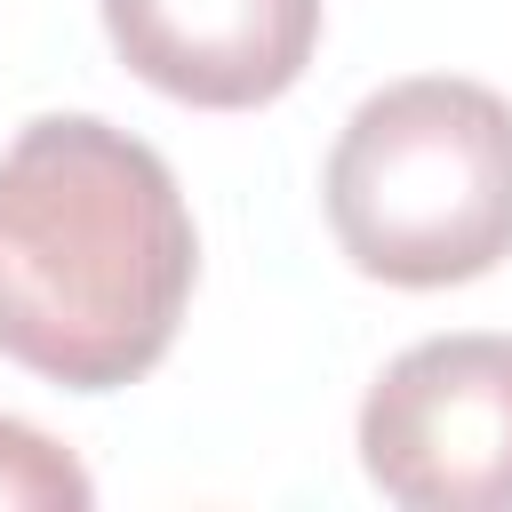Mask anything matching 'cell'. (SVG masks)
Listing matches in <instances>:
<instances>
[{
	"label": "cell",
	"mask_w": 512,
	"mask_h": 512,
	"mask_svg": "<svg viewBox=\"0 0 512 512\" xmlns=\"http://www.w3.org/2000/svg\"><path fill=\"white\" fill-rule=\"evenodd\" d=\"M192 272V208L144 136L48 112L0 152V352L16 368L64 392L152 376Z\"/></svg>",
	"instance_id": "1"
},
{
	"label": "cell",
	"mask_w": 512,
	"mask_h": 512,
	"mask_svg": "<svg viewBox=\"0 0 512 512\" xmlns=\"http://www.w3.org/2000/svg\"><path fill=\"white\" fill-rule=\"evenodd\" d=\"M336 248L384 288H456L512 256V104L416 72L376 88L320 176Z\"/></svg>",
	"instance_id": "2"
},
{
	"label": "cell",
	"mask_w": 512,
	"mask_h": 512,
	"mask_svg": "<svg viewBox=\"0 0 512 512\" xmlns=\"http://www.w3.org/2000/svg\"><path fill=\"white\" fill-rule=\"evenodd\" d=\"M360 464L408 512H512V336H424L360 400Z\"/></svg>",
	"instance_id": "3"
},
{
	"label": "cell",
	"mask_w": 512,
	"mask_h": 512,
	"mask_svg": "<svg viewBox=\"0 0 512 512\" xmlns=\"http://www.w3.org/2000/svg\"><path fill=\"white\" fill-rule=\"evenodd\" d=\"M104 32L160 96L248 112L304 80L320 48V0H104Z\"/></svg>",
	"instance_id": "4"
},
{
	"label": "cell",
	"mask_w": 512,
	"mask_h": 512,
	"mask_svg": "<svg viewBox=\"0 0 512 512\" xmlns=\"http://www.w3.org/2000/svg\"><path fill=\"white\" fill-rule=\"evenodd\" d=\"M88 472L32 424L0 416V512H88Z\"/></svg>",
	"instance_id": "5"
}]
</instances>
